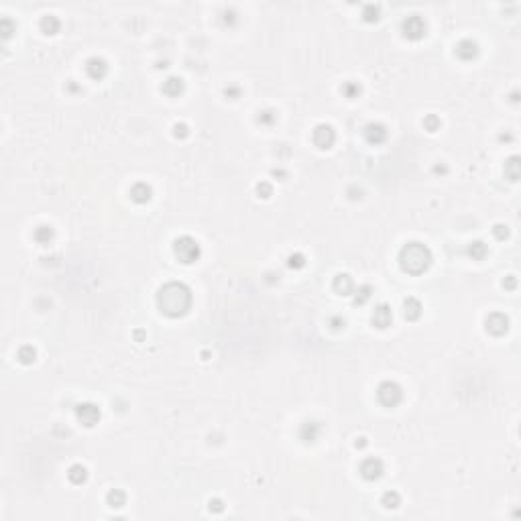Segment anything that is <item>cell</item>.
I'll list each match as a JSON object with an SVG mask.
<instances>
[{"mask_svg": "<svg viewBox=\"0 0 521 521\" xmlns=\"http://www.w3.org/2000/svg\"><path fill=\"white\" fill-rule=\"evenodd\" d=\"M456 55H458L462 61H472L476 55H479V45L472 39H462L458 45H456Z\"/></svg>", "mask_w": 521, "mask_h": 521, "instance_id": "cell-15", "label": "cell"}, {"mask_svg": "<svg viewBox=\"0 0 521 521\" xmlns=\"http://www.w3.org/2000/svg\"><path fill=\"white\" fill-rule=\"evenodd\" d=\"M0 33H2L4 39H8V37L14 33V25H12L10 18H2V20H0Z\"/></svg>", "mask_w": 521, "mask_h": 521, "instance_id": "cell-34", "label": "cell"}, {"mask_svg": "<svg viewBox=\"0 0 521 521\" xmlns=\"http://www.w3.org/2000/svg\"><path fill=\"white\" fill-rule=\"evenodd\" d=\"M210 511H214V513L224 511V503L220 501V499H212V501H210Z\"/></svg>", "mask_w": 521, "mask_h": 521, "instance_id": "cell-39", "label": "cell"}, {"mask_svg": "<svg viewBox=\"0 0 521 521\" xmlns=\"http://www.w3.org/2000/svg\"><path fill=\"white\" fill-rule=\"evenodd\" d=\"M505 175L509 181H517L519 179V157H511L505 163Z\"/></svg>", "mask_w": 521, "mask_h": 521, "instance_id": "cell-26", "label": "cell"}, {"mask_svg": "<svg viewBox=\"0 0 521 521\" xmlns=\"http://www.w3.org/2000/svg\"><path fill=\"white\" fill-rule=\"evenodd\" d=\"M391 322H393V312H391V308L387 306V303L377 306L375 312H373V326L385 330V328H389V326H391Z\"/></svg>", "mask_w": 521, "mask_h": 521, "instance_id": "cell-13", "label": "cell"}, {"mask_svg": "<svg viewBox=\"0 0 521 521\" xmlns=\"http://www.w3.org/2000/svg\"><path fill=\"white\" fill-rule=\"evenodd\" d=\"M422 301L420 299H416V297H407L405 301H403V316L407 318V320H418L420 316H422Z\"/></svg>", "mask_w": 521, "mask_h": 521, "instance_id": "cell-17", "label": "cell"}, {"mask_svg": "<svg viewBox=\"0 0 521 521\" xmlns=\"http://www.w3.org/2000/svg\"><path fill=\"white\" fill-rule=\"evenodd\" d=\"M487 253H489V249H487V245H485L483 241H474V243L468 245V255H470L472 259H476V260L485 259Z\"/></svg>", "mask_w": 521, "mask_h": 521, "instance_id": "cell-23", "label": "cell"}, {"mask_svg": "<svg viewBox=\"0 0 521 521\" xmlns=\"http://www.w3.org/2000/svg\"><path fill=\"white\" fill-rule=\"evenodd\" d=\"M224 94H226L230 100H236L238 96H241V88H238V86H228V88L224 90Z\"/></svg>", "mask_w": 521, "mask_h": 521, "instance_id": "cell-37", "label": "cell"}, {"mask_svg": "<svg viewBox=\"0 0 521 521\" xmlns=\"http://www.w3.org/2000/svg\"><path fill=\"white\" fill-rule=\"evenodd\" d=\"M86 74H88L92 80H104L108 74V63L102 57H90L86 61Z\"/></svg>", "mask_w": 521, "mask_h": 521, "instance_id": "cell-10", "label": "cell"}, {"mask_svg": "<svg viewBox=\"0 0 521 521\" xmlns=\"http://www.w3.org/2000/svg\"><path fill=\"white\" fill-rule=\"evenodd\" d=\"M16 356H18V360L23 362V364H31V362L35 360L37 352H35V348H33L31 344H25V346H20V348H18Z\"/></svg>", "mask_w": 521, "mask_h": 521, "instance_id": "cell-27", "label": "cell"}, {"mask_svg": "<svg viewBox=\"0 0 521 521\" xmlns=\"http://www.w3.org/2000/svg\"><path fill=\"white\" fill-rule=\"evenodd\" d=\"M505 285H507V287H509V289H513V287H515V285H517V279H515V277H509V279H507V281H505Z\"/></svg>", "mask_w": 521, "mask_h": 521, "instance_id": "cell-41", "label": "cell"}, {"mask_svg": "<svg viewBox=\"0 0 521 521\" xmlns=\"http://www.w3.org/2000/svg\"><path fill=\"white\" fill-rule=\"evenodd\" d=\"M379 14H381L379 4H364V8H362V18L366 20V23H375V20H379Z\"/></svg>", "mask_w": 521, "mask_h": 521, "instance_id": "cell-29", "label": "cell"}, {"mask_svg": "<svg viewBox=\"0 0 521 521\" xmlns=\"http://www.w3.org/2000/svg\"><path fill=\"white\" fill-rule=\"evenodd\" d=\"M257 122L263 124V126H273V124L277 122V112H275V110H263V112H259Z\"/></svg>", "mask_w": 521, "mask_h": 521, "instance_id": "cell-30", "label": "cell"}, {"mask_svg": "<svg viewBox=\"0 0 521 521\" xmlns=\"http://www.w3.org/2000/svg\"><path fill=\"white\" fill-rule=\"evenodd\" d=\"M493 234H495V238H499V241H505V238L509 236V228L505 224H495Z\"/></svg>", "mask_w": 521, "mask_h": 521, "instance_id": "cell-35", "label": "cell"}, {"mask_svg": "<svg viewBox=\"0 0 521 521\" xmlns=\"http://www.w3.org/2000/svg\"><path fill=\"white\" fill-rule=\"evenodd\" d=\"M68 479L74 485H84L86 481H88V468L82 466V464H72L70 470H68Z\"/></svg>", "mask_w": 521, "mask_h": 521, "instance_id": "cell-19", "label": "cell"}, {"mask_svg": "<svg viewBox=\"0 0 521 521\" xmlns=\"http://www.w3.org/2000/svg\"><path fill=\"white\" fill-rule=\"evenodd\" d=\"M312 141L318 149H330L336 143V133L330 124H318L312 133Z\"/></svg>", "mask_w": 521, "mask_h": 521, "instance_id": "cell-8", "label": "cell"}, {"mask_svg": "<svg viewBox=\"0 0 521 521\" xmlns=\"http://www.w3.org/2000/svg\"><path fill=\"white\" fill-rule=\"evenodd\" d=\"M381 503L387 507V509H395L401 505V497L397 491H387L383 497H381Z\"/></svg>", "mask_w": 521, "mask_h": 521, "instance_id": "cell-25", "label": "cell"}, {"mask_svg": "<svg viewBox=\"0 0 521 521\" xmlns=\"http://www.w3.org/2000/svg\"><path fill=\"white\" fill-rule=\"evenodd\" d=\"M191 289L181 281H169L157 291V308L167 318H181L191 310Z\"/></svg>", "mask_w": 521, "mask_h": 521, "instance_id": "cell-1", "label": "cell"}, {"mask_svg": "<svg viewBox=\"0 0 521 521\" xmlns=\"http://www.w3.org/2000/svg\"><path fill=\"white\" fill-rule=\"evenodd\" d=\"M61 23H59V18L53 16V14H47V16H43L41 18V31L45 33V35H55L59 31Z\"/></svg>", "mask_w": 521, "mask_h": 521, "instance_id": "cell-20", "label": "cell"}, {"mask_svg": "<svg viewBox=\"0 0 521 521\" xmlns=\"http://www.w3.org/2000/svg\"><path fill=\"white\" fill-rule=\"evenodd\" d=\"M76 416L80 420L82 426L86 428H94L98 422H100V407L96 403H90V401H86V403H80L76 407Z\"/></svg>", "mask_w": 521, "mask_h": 521, "instance_id": "cell-6", "label": "cell"}, {"mask_svg": "<svg viewBox=\"0 0 521 521\" xmlns=\"http://www.w3.org/2000/svg\"><path fill=\"white\" fill-rule=\"evenodd\" d=\"M183 88H185V84H183V80L177 78V76H171V78H167V80L163 82V92H165L167 96H171V98L179 96V94L183 92Z\"/></svg>", "mask_w": 521, "mask_h": 521, "instance_id": "cell-18", "label": "cell"}, {"mask_svg": "<svg viewBox=\"0 0 521 521\" xmlns=\"http://www.w3.org/2000/svg\"><path fill=\"white\" fill-rule=\"evenodd\" d=\"M485 328L493 336H503L509 330V318L505 314H501V312H493L485 320Z\"/></svg>", "mask_w": 521, "mask_h": 521, "instance_id": "cell-9", "label": "cell"}, {"mask_svg": "<svg viewBox=\"0 0 521 521\" xmlns=\"http://www.w3.org/2000/svg\"><path fill=\"white\" fill-rule=\"evenodd\" d=\"M222 20H224V23H228V25H232L234 20H236L234 10H224V12H222Z\"/></svg>", "mask_w": 521, "mask_h": 521, "instance_id": "cell-40", "label": "cell"}, {"mask_svg": "<svg viewBox=\"0 0 521 521\" xmlns=\"http://www.w3.org/2000/svg\"><path fill=\"white\" fill-rule=\"evenodd\" d=\"M424 126H426V130H430V133H436V130L440 128V118L430 114V116L424 118Z\"/></svg>", "mask_w": 521, "mask_h": 521, "instance_id": "cell-33", "label": "cell"}, {"mask_svg": "<svg viewBox=\"0 0 521 521\" xmlns=\"http://www.w3.org/2000/svg\"><path fill=\"white\" fill-rule=\"evenodd\" d=\"M151 195H153V189H151V185H147L143 181H139L130 187V198H133V202H137V204H147L151 200Z\"/></svg>", "mask_w": 521, "mask_h": 521, "instance_id": "cell-16", "label": "cell"}, {"mask_svg": "<svg viewBox=\"0 0 521 521\" xmlns=\"http://www.w3.org/2000/svg\"><path fill=\"white\" fill-rule=\"evenodd\" d=\"M287 265H289L291 269L306 267V257H303L301 253H293V255H289V259H287Z\"/></svg>", "mask_w": 521, "mask_h": 521, "instance_id": "cell-31", "label": "cell"}, {"mask_svg": "<svg viewBox=\"0 0 521 521\" xmlns=\"http://www.w3.org/2000/svg\"><path fill=\"white\" fill-rule=\"evenodd\" d=\"M385 474V464L381 458H375V456H371V458H364L362 464H360V476L364 481L368 483H373V481H379L381 476Z\"/></svg>", "mask_w": 521, "mask_h": 521, "instance_id": "cell-7", "label": "cell"}, {"mask_svg": "<svg viewBox=\"0 0 521 521\" xmlns=\"http://www.w3.org/2000/svg\"><path fill=\"white\" fill-rule=\"evenodd\" d=\"M401 33L409 41H420L426 35V20L420 14H409L401 23Z\"/></svg>", "mask_w": 521, "mask_h": 521, "instance_id": "cell-5", "label": "cell"}, {"mask_svg": "<svg viewBox=\"0 0 521 521\" xmlns=\"http://www.w3.org/2000/svg\"><path fill=\"white\" fill-rule=\"evenodd\" d=\"M364 139H366V143H371V145H381V143H385V139H387V128H385V124H381V122L366 124V126H364Z\"/></svg>", "mask_w": 521, "mask_h": 521, "instance_id": "cell-11", "label": "cell"}, {"mask_svg": "<svg viewBox=\"0 0 521 521\" xmlns=\"http://www.w3.org/2000/svg\"><path fill=\"white\" fill-rule=\"evenodd\" d=\"M344 324H346V322H344V318H342V316H332V318H330V326H332L334 330H340V328H344Z\"/></svg>", "mask_w": 521, "mask_h": 521, "instance_id": "cell-38", "label": "cell"}, {"mask_svg": "<svg viewBox=\"0 0 521 521\" xmlns=\"http://www.w3.org/2000/svg\"><path fill=\"white\" fill-rule=\"evenodd\" d=\"M322 434V426L318 422H303L299 428V438L306 444H314Z\"/></svg>", "mask_w": 521, "mask_h": 521, "instance_id": "cell-14", "label": "cell"}, {"mask_svg": "<svg viewBox=\"0 0 521 521\" xmlns=\"http://www.w3.org/2000/svg\"><path fill=\"white\" fill-rule=\"evenodd\" d=\"M399 265L409 275H420L432 265V251L422 243H409L399 251Z\"/></svg>", "mask_w": 521, "mask_h": 521, "instance_id": "cell-2", "label": "cell"}, {"mask_svg": "<svg viewBox=\"0 0 521 521\" xmlns=\"http://www.w3.org/2000/svg\"><path fill=\"white\" fill-rule=\"evenodd\" d=\"M53 236H55V232H53V228L47 226V224H43V226H39V228L35 230V241H37L39 245H49V243L53 241Z\"/></svg>", "mask_w": 521, "mask_h": 521, "instance_id": "cell-21", "label": "cell"}, {"mask_svg": "<svg viewBox=\"0 0 521 521\" xmlns=\"http://www.w3.org/2000/svg\"><path fill=\"white\" fill-rule=\"evenodd\" d=\"M354 446H356V448H360V450H362V448H364V446H366V438H358V440H356V444H354Z\"/></svg>", "mask_w": 521, "mask_h": 521, "instance_id": "cell-42", "label": "cell"}, {"mask_svg": "<svg viewBox=\"0 0 521 521\" xmlns=\"http://www.w3.org/2000/svg\"><path fill=\"white\" fill-rule=\"evenodd\" d=\"M257 193H259V198L267 200V198H271V195H273V185L269 181H260L257 185Z\"/></svg>", "mask_w": 521, "mask_h": 521, "instance_id": "cell-32", "label": "cell"}, {"mask_svg": "<svg viewBox=\"0 0 521 521\" xmlns=\"http://www.w3.org/2000/svg\"><path fill=\"white\" fill-rule=\"evenodd\" d=\"M173 135H175L177 139H185V137L189 135V128H187V124H183V122H177L175 126H173Z\"/></svg>", "mask_w": 521, "mask_h": 521, "instance_id": "cell-36", "label": "cell"}, {"mask_svg": "<svg viewBox=\"0 0 521 521\" xmlns=\"http://www.w3.org/2000/svg\"><path fill=\"white\" fill-rule=\"evenodd\" d=\"M332 287H334V291H336L338 295H352L354 289H356L354 279H352L348 273H340V275H336V277H334Z\"/></svg>", "mask_w": 521, "mask_h": 521, "instance_id": "cell-12", "label": "cell"}, {"mask_svg": "<svg viewBox=\"0 0 521 521\" xmlns=\"http://www.w3.org/2000/svg\"><path fill=\"white\" fill-rule=\"evenodd\" d=\"M360 92H362V88H360V84H356V82H346V84L342 86V94L348 98V100L358 98Z\"/></svg>", "mask_w": 521, "mask_h": 521, "instance_id": "cell-28", "label": "cell"}, {"mask_svg": "<svg viewBox=\"0 0 521 521\" xmlns=\"http://www.w3.org/2000/svg\"><path fill=\"white\" fill-rule=\"evenodd\" d=\"M354 303L356 306H364V303L371 299V295H373V287L371 285H360L358 289H354Z\"/></svg>", "mask_w": 521, "mask_h": 521, "instance_id": "cell-24", "label": "cell"}, {"mask_svg": "<svg viewBox=\"0 0 521 521\" xmlns=\"http://www.w3.org/2000/svg\"><path fill=\"white\" fill-rule=\"evenodd\" d=\"M377 397L379 401L385 405V407H395L401 403L403 399V389L399 383L395 381H383L379 387H377Z\"/></svg>", "mask_w": 521, "mask_h": 521, "instance_id": "cell-4", "label": "cell"}, {"mask_svg": "<svg viewBox=\"0 0 521 521\" xmlns=\"http://www.w3.org/2000/svg\"><path fill=\"white\" fill-rule=\"evenodd\" d=\"M106 503L110 505V507H122L124 503H126V493L124 491H120V489H112L110 493L106 495Z\"/></svg>", "mask_w": 521, "mask_h": 521, "instance_id": "cell-22", "label": "cell"}, {"mask_svg": "<svg viewBox=\"0 0 521 521\" xmlns=\"http://www.w3.org/2000/svg\"><path fill=\"white\" fill-rule=\"evenodd\" d=\"M173 253H175V257L181 260L183 265H191L195 263V260L200 259L202 255V249L198 245V241H195L193 236H179L173 241Z\"/></svg>", "mask_w": 521, "mask_h": 521, "instance_id": "cell-3", "label": "cell"}]
</instances>
